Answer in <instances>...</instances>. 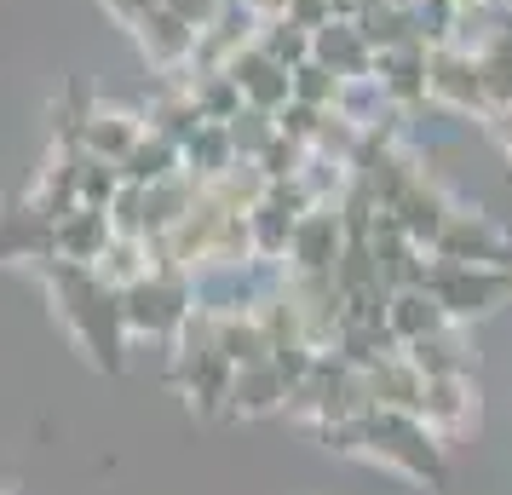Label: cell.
<instances>
[{
    "label": "cell",
    "instance_id": "cell-19",
    "mask_svg": "<svg viewBox=\"0 0 512 495\" xmlns=\"http://www.w3.org/2000/svg\"><path fill=\"white\" fill-rule=\"evenodd\" d=\"M0 260L12 265H47L52 260V213H41L35 202L0 213Z\"/></svg>",
    "mask_w": 512,
    "mask_h": 495
},
{
    "label": "cell",
    "instance_id": "cell-10",
    "mask_svg": "<svg viewBox=\"0 0 512 495\" xmlns=\"http://www.w3.org/2000/svg\"><path fill=\"white\" fill-rule=\"evenodd\" d=\"M357 386H363V403H369V409H409V415H415L420 392H426V375L392 346V352H380L374 363L357 369Z\"/></svg>",
    "mask_w": 512,
    "mask_h": 495
},
{
    "label": "cell",
    "instance_id": "cell-18",
    "mask_svg": "<svg viewBox=\"0 0 512 495\" xmlns=\"http://www.w3.org/2000/svg\"><path fill=\"white\" fill-rule=\"evenodd\" d=\"M311 58L334 70L340 81L351 75H374V47L363 41V29L351 24V18H328V24L311 29Z\"/></svg>",
    "mask_w": 512,
    "mask_h": 495
},
{
    "label": "cell",
    "instance_id": "cell-25",
    "mask_svg": "<svg viewBox=\"0 0 512 495\" xmlns=\"http://www.w3.org/2000/svg\"><path fill=\"white\" fill-rule=\"evenodd\" d=\"M24 202H35V208L52 213V219L64 208H75V150H58V156L35 173V185H29Z\"/></svg>",
    "mask_w": 512,
    "mask_h": 495
},
{
    "label": "cell",
    "instance_id": "cell-31",
    "mask_svg": "<svg viewBox=\"0 0 512 495\" xmlns=\"http://www.w3.org/2000/svg\"><path fill=\"white\" fill-rule=\"evenodd\" d=\"M167 12H173V18H185L190 29H208L213 18H219V6H225V0H162Z\"/></svg>",
    "mask_w": 512,
    "mask_h": 495
},
{
    "label": "cell",
    "instance_id": "cell-20",
    "mask_svg": "<svg viewBox=\"0 0 512 495\" xmlns=\"http://www.w3.org/2000/svg\"><path fill=\"white\" fill-rule=\"evenodd\" d=\"M208 317H213V352L225 357L231 369H242V363H265V357H271L254 306H242V311H208Z\"/></svg>",
    "mask_w": 512,
    "mask_h": 495
},
{
    "label": "cell",
    "instance_id": "cell-29",
    "mask_svg": "<svg viewBox=\"0 0 512 495\" xmlns=\"http://www.w3.org/2000/svg\"><path fill=\"white\" fill-rule=\"evenodd\" d=\"M288 98H300L311 110H334V98H340V75L323 70L317 58H305L300 70H288Z\"/></svg>",
    "mask_w": 512,
    "mask_h": 495
},
{
    "label": "cell",
    "instance_id": "cell-9",
    "mask_svg": "<svg viewBox=\"0 0 512 495\" xmlns=\"http://www.w3.org/2000/svg\"><path fill=\"white\" fill-rule=\"evenodd\" d=\"M139 133H144V110H133V104H87L81 121H75V150L121 162L139 144Z\"/></svg>",
    "mask_w": 512,
    "mask_h": 495
},
{
    "label": "cell",
    "instance_id": "cell-5",
    "mask_svg": "<svg viewBox=\"0 0 512 495\" xmlns=\"http://www.w3.org/2000/svg\"><path fill=\"white\" fill-rule=\"evenodd\" d=\"M426 104H438L449 116H478L489 121L484 104V81H478V64L461 41H443V47H426Z\"/></svg>",
    "mask_w": 512,
    "mask_h": 495
},
{
    "label": "cell",
    "instance_id": "cell-7",
    "mask_svg": "<svg viewBox=\"0 0 512 495\" xmlns=\"http://www.w3.org/2000/svg\"><path fill=\"white\" fill-rule=\"evenodd\" d=\"M432 254H438V260H455V265H512V242L489 213L455 208L449 219H443Z\"/></svg>",
    "mask_w": 512,
    "mask_h": 495
},
{
    "label": "cell",
    "instance_id": "cell-8",
    "mask_svg": "<svg viewBox=\"0 0 512 495\" xmlns=\"http://www.w3.org/2000/svg\"><path fill=\"white\" fill-rule=\"evenodd\" d=\"M415 415L426 421V432H432L438 444H449V438H461V432H472V426H478V386H472L466 375L426 380Z\"/></svg>",
    "mask_w": 512,
    "mask_h": 495
},
{
    "label": "cell",
    "instance_id": "cell-28",
    "mask_svg": "<svg viewBox=\"0 0 512 495\" xmlns=\"http://www.w3.org/2000/svg\"><path fill=\"white\" fill-rule=\"evenodd\" d=\"M116 190H121L116 162L75 150V202H81V208H110V196H116Z\"/></svg>",
    "mask_w": 512,
    "mask_h": 495
},
{
    "label": "cell",
    "instance_id": "cell-12",
    "mask_svg": "<svg viewBox=\"0 0 512 495\" xmlns=\"http://www.w3.org/2000/svg\"><path fill=\"white\" fill-rule=\"evenodd\" d=\"M133 41H139L144 64L156 75H185L190 58H196V29H190L185 18H173L167 6H156V12L133 29Z\"/></svg>",
    "mask_w": 512,
    "mask_h": 495
},
{
    "label": "cell",
    "instance_id": "cell-23",
    "mask_svg": "<svg viewBox=\"0 0 512 495\" xmlns=\"http://www.w3.org/2000/svg\"><path fill=\"white\" fill-rule=\"evenodd\" d=\"M397 352L415 363L426 380H438V375H466V334H461V323H449V329H438V334H426V340H415V346H397Z\"/></svg>",
    "mask_w": 512,
    "mask_h": 495
},
{
    "label": "cell",
    "instance_id": "cell-34",
    "mask_svg": "<svg viewBox=\"0 0 512 495\" xmlns=\"http://www.w3.org/2000/svg\"><path fill=\"white\" fill-rule=\"evenodd\" d=\"M0 495H6V490H0Z\"/></svg>",
    "mask_w": 512,
    "mask_h": 495
},
{
    "label": "cell",
    "instance_id": "cell-16",
    "mask_svg": "<svg viewBox=\"0 0 512 495\" xmlns=\"http://www.w3.org/2000/svg\"><path fill=\"white\" fill-rule=\"evenodd\" d=\"M288 409V380L282 369L265 357V363H242L231 369V398H225V415H242V421H265V415H282Z\"/></svg>",
    "mask_w": 512,
    "mask_h": 495
},
{
    "label": "cell",
    "instance_id": "cell-17",
    "mask_svg": "<svg viewBox=\"0 0 512 495\" xmlns=\"http://www.w3.org/2000/svg\"><path fill=\"white\" fill-rule=\"evenodd\" d=\"M380 323H386V334H392V346H415V340H426V334L449 329L443 306H438V300H432L420 283L386 288V311H380Z\"/></svg>",
    "mask_w": 512,
    "mask_h": 495
},
{
    "label": "cell",
    "instance_id": "cell-2",
    "mask_svg": "<svg viewBox=\"0 0 512 495\" xmlns=\"http://www.w3.org/2000/svg\"><path fill=\"white\" fill-rule=\"evenodd\" d=\"M363 438H357V455L363 461H380L397 478H415V484H443V444L426 432L420 415L409 409H363Z\"/></svg>",
    "mask_w": 512,
    "mask_h": 495
},
{
    "label": "cell",
    "instance_id": "cell-27",
    "mask_svg": "<svg viewBox=\"0 0 512 495\" xmlns=\"http://www.w3.org/2000/svg\"><path fill=\"white\" fill-rule=\"evenodd\" d=\"M185 87L196 98L202 121H231L242 110V93H236V81L225 70H185Z\"/></svg>",
    "mask_w": 512,
    "mask_h": 495
},
{
    "label": "cell",
    "instance_id": "cell-13",
    "mask_svg": "<svg viewBox=\"0 0 512 495\" xmlns=\"http://www.w3.org/2000/svg\"><path fill=\"white\" fill-rule=\"evenodd\" d=\"M110 236H116V225H110V213L104 208H64L58 219H52V260L64 265H98V254L110 248Z\"/></svg>",
    "mask_w": 512,
    "mask_h": 495
},
{
    "label": "cell",
    "instance_id": "cell-26",
    "mask_svg": "<svg viewBox=\"0 0 512 495\" xmlns=\"http://www.w3.org/2000/svg\"><path fill=\"white\" fill-rule=\"evenodd\" d=\"M150 242H139V236H110V248L98 254V283H110V288H127V283H139L144 271H150Z\"/></svg>",
    "mask_w": 512,
    "mask_h": 495
},
{
    "label": "cell",
    "instance_id": "cell-30",
    "mask_svg": "<svg viewBox=\"0 0 512 495\" xmlns=\"http://www.w3.org/2000/svg\"><path fill=\"white\" fill-rule=\"evenodd\" d=\"M98 6H104V18H110V24H121L127 35H133V29H139L144 18L162 6V0H98Z\"/></svg>",
    "mask_w": 512,
    "mask_h": 495
},
{
    "label": "cell",
    "instance_id": "cell-4",
    "mask_svg": "<svg viewBox=\"0 0 512 495\" xmlns=\"http://www.w3.org/2000/svg\"><path fill=\"white\" fill-rule=\"evenodd\" d=\"M420 288L443 306L449 323H478L489 311H501L512 300V265H455L426 254V271H420Z\"/></svg>",
    "mask_w": 512,
    "mask_h": 495
},
{
    "label": "cell",
    "instance_id": "cell-3",
    "mask_svg": "<svg viewBox=\"0 0 512 495\" xmlns=\"http://www.w3.org/2000/svg\"><path fill=\"white\" fill-rule=\"evenodd\" d=\"M116 294H121V329H127V340L167 346L173 334L185 329V317L196 311L190 271H173V265H150L139 283L116 288Z\"/></svg>",
    "mask_w": 512,
    "mask_h": 495
},
{
    "label": "cell",
    "instance_id": "cell-15",
    "mask_svg": "<svg viewBox=\"0 0 512 495\" xmlns=\"http://www.w3.org/2000/svg\"><path fill=\"white\" fill-rule=\"evenodd\" d=\"M225 75L236 81V93H242V104H248V110L277 116L282 104H288V70H282V64H271V58H265L254 41L225 58Z\"/></svg>",
    "mask_w": 512,
    "mask_h": 495
},
{
    "label": "cell",
    "instance_id": "cell-33",
    "mask_svg": "<svg viewBox=\"0 0 512 495\" xmlns=\"http://www.w3.org/2000/svg\"><path fill=\"white\" fill-rule=\"evenodd\" d=\"M461 12H484V6H495V0H455Z\"/></svg>",
    "mask_w": 512,
    "mask_h": 495
},
{
    "label": "cell",
    "instance_id": "cell-14",
    "mask_svg": "<svg viewBox=\"0 0 512 495\" xmlns=\"http://www.w3.org/2000/svg\"><path fill=\"white\" fill-rule=\"evenodd\" d=\"M461 47L472 52V64H478L489 116H495V110H512V24H489V29H478V35H466Z\"/></svg>",
    "mask_w": 512,
    "mask_h": 495
},
{
    "label": "cell",
    "instance_id": "cell-24",
    "mask_svg": "<svg viewBox=\"0 0 512 495\" xmlns=\"http://www.w3.org/2000/svg\"><path fill=\"white\" fill-rule=\"evenodd\" d=\"M254 47L271 64H282V70H300L305 58H311V29H300L288 12H277V18H259L254 24Z\"/></svg>",
    "mask_w": 512,
    "mask_h": 495
},
{
    "label": "cell",
    "instance_id": "cell-1",
    "mask_svg": "<svg viewBox=\"0 0 512 495\" xmlns=\"http://www.w3.org/2000/svg\"><path fill=\"white\" fill-rule=\"evenodd\" d=\"M41 277H47V294L58 317H64V329L81 352L93 357L98 369H121L127 363V329H121V294L110 283H98L93 265H64V260H47L41 265Z\"/></svg>",
    "mask_w": 512,
    "mask_h": 495
},
{
    "label": "cell",
    "instance_id": "cell-21",
    "mask_svg": "<svg viewBox=\"0 0 512 495\" xmlns=\"http://www.w3.org/2000/svg\"><path fill=\"white\" fill-rule=\"evenodd\" d=\"M179 167H185L196 185H213L219 173H231L236 144H231V133H225V121H202V127L179 144Z\"/></svg>",
    "mask_w": 512,
    "mask_h": 495
},
{
    "label": "cell",
    "instance_id": "cell-6",
    "mask_svg": "<svg viewBox=\"0 0 512 495\" xmlns=\"http://www.w3.org/2000/svg\"><path fill=\"white\" fill-rule=\"evenodd\" d=\"M346 254V219L334 202H311V208L294 219V236H288V260L282 271H300V277H334V260Z\"/></svg>",
    "mask_w": 512,
    "mask_h": 495
},
{
    "label": "cell",
    "instance_id": "cell-22",
    "mask_svg": "<svg viewBox=\"0 0 512 495\" xmlns=\"http://www.w3.org/2000/svg\"><path fill=\"white\" fill-rule=\"evenodd\" d=\"M116 173H121V185H156V179H173V173H179V144L144 127L139 144L116 162Z\"/></svg>",
    "mask_w": 512,
    "mask_h": 495
},
{
    "label": "cell",
    "instance_id": "cell-11",
    "mask_svg": "<svg viewBox=\"0 0 512 495\" xmlns=\"http://www.w3.org/2000/svg\"><path fill=\"white\" fill-rule=\"evenodd\" d=\"M374 81L397 116H409L426 104V41H403V47L374 52Z\"/></svg>",
    "mask_w": 512,
    "mask_h": 495
},
{
    "label": "cell",
    "instance_id": "cell-32",
    "mask_svg": "<svg viewBox=\"0 0 512 495\" xmlns=\"http://www.w3.org/2000/svg\"><path fill=\"white\" fill-rule=\"evenodd\" d=\"M489 139L501 144V156L512 162V110H495V116H489Z\"/></svg>",
    "mask_w": 512,
    "mask_h": 495
}]
</instances>
